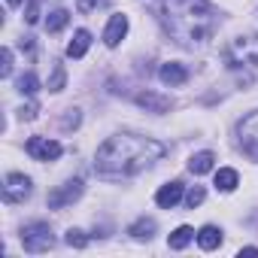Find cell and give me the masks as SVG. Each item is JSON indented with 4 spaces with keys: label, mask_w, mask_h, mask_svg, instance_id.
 Segmentation results:
<instances>
[{
    "label": "cell",
    "mask_w": 258,
    "mask_h": 258,
    "mask_svg": "<svg viewBox=\"0 0 258 258\" xmlns=\"http://www.w3.org/2000/svg\"><path fill=\"white\" fill-rule=\"evenodd\" d=\"M79 195H82V179H70L67 185H61V188H55V191L49 195V207H52V210H61V207L73 204Z\"/></svg>",
    "instance_id": "cell-8"
},
{
    "label": "cell",
    "mask_w": 258,
    "mask_h": 258,
    "mask_svg": "<svg viewBox=\"0 0 258 258\" xmlns=\"http://www.w3.org/2000/svg\"><path fill=\"white\" fill-rule=\"evenodd\" d=\"M155 13L167 37L185 49L204 46L219 25V16L207 0H158Z\"/></svg>",
    "instance_id": "cell-1"
},
{
    "label": "cell",
    "mask_w": 258,
    "mask_h": 258,
    "mask_svg": "<svg viewBox=\"0 0 258 258\" xmlns=\"http://www.w3.org/2000/svg\"><path fill=\"white\" fill-rule=\"evenodd\" d=\"M191 240H195V231H191L188 225H179V228L170 234V249H185Z\"/></svg>",
    "instance_id": "cell-16"
},
{
    "label": "cell",
    "mask_w": 258,
    "mask_h": 258,
    "mask_svg": "<svg viewBox=\"0 0 258 258\" xmlns=\"http://www.w3.org/2000/svg\"><path fill=\"white\" fill-rule=\"evenodd\" d=\"M155 201H158L161 210H173V207L182 201V182H167V185H161L158 195H155Z\"/></svg>",
    "instance_id": "cell-10"
},
{
    "label": "cell",
    "mask_w": 258,
    "mask_h": 258,
    "mask_svg": "<svg viewBox=\"0 0 258 258\" xmlns=\"http://www.w3.org/2000/svg\"><path fill=\"white\" fill-rule=\"evenodd\" d=\"M216 188H222V191H234V188H237V170L222 167V170L216 173Z\"/></svg>",
    "instance_id": "cell-18"
},
{
    "label": "cell",
    "mask_w": 258,
    "mask_h": 258,
    "mask_svg": "<svg viewBox=\"0 0 258 258\" xmlns=\"http://www.w3.org/2000/svg\"><path fill=\"white\" fill-rule=\"evenodd\" d=\"M37 88H40V82H37L34 73H25V76L19 79V91H22V94H34Z\"/></svg>",
    "instance_id": "cell-21"
},
{
    "label": "cell",
    "mask_w": 258,
    "mask_h": 258,
    "mask_svg": "<svg viewBox=\"0 0 258 258\" xmlns=\"http://www.w3.org/2000/svg\"><path fill=\"white\" fill-rule=\"evenodd\" d=\"M213 161H216V155H213V152H198V155H191V161H188V170H191L195 176H201V173H210V170H213Z\"/></svg>",
    "instance_id": "cell-14"
},
{
    "label": "cell",
    "mask_w": 258,
    "mask_h": 258,
    "mask_svg": "<svg viewBox=\"0 0 258 258\" xmlns=\"http://www.w3.org/2000/svg\"><path fill=\"white\" fill-rule=\"evenodd\" d=\"M31 198V179L25 173H10L4 182V201L7 204H25Z\"/></svg>",
    "instance_id": "cell-6"
},
{
    "label": "cell",
    "mask_w": 258,
    "mask_h": 258,
    "mask_svg": "<svg viewBox=\"0 0 258 258\" xmlns=\"http://www.w3.org/2000/svg\"><path fill=\"white\" fill-rule=\"evenodd\" d=\"M67 22H70V13H67V10H55V13L46 19V31H49V34H58V31L67 28Z\"/></svg>",
    "instance_id": "cell-17"
},
{
    "label": "cell",
    "mask_w": 258,
    "mask_h": 258,
    "mask_svg": "<svg viewBox=\"0 0 258 258\" xmlns=\"http://www.w3.org/2000/svg\"><path fill=\"white\" fill-rule=\"evenodd\" d=\"M64 240H67V246H76V249H82V246H85V243H88V237H85V234H82V231H76V228H70V231H67V237H64Z\"/></svg>",
    "instance_id": "cell-23"
},
{
    "label": "cell",
    "mask_w": 258,
    "mask_h": 258,
    "mask_svg": "<svg viewBox=\"0 0 258 258\" xmlns=\"http://www.w3.org/2000/svg\"><path fill=\"white\" fill-rule=\"evenodd\" d=\"M0 61H4V64H0V76H10L13 73V52L4 49V52H0Z\"/></svg>",
    "instance_id": "cell-24"
},
{
    "label": "cell",
    "mask_w": 258,
    "mask_h": 258,
    "mask_svg": "<svg viewBox=\"0 0 258 258\" xmlns=\"http://www.w3.org/2000/svg\"><path fill=\"white\" fill-rule=\"evenodd\" d=\"M124 34H127V16H112L109 19V25H106V31H103V43L109 46V49H115L121 40H124Z\"/></svg>",
    "instance_id": "cell-9"
},
{
    "label": "cell",
    "mask_w": 258,
    "mask_h": 258,
    "mask_svg": "<svg viewBox=\"0 0 258 258\" xmlns=\"http://www.w3.org/2000/svg\"><path fill=\"white\" fill-rule=\"evenodd\" d=\"M204 198H207V191H204L201 185H195V188H191V191L185 195V204H188V207L195 210V207H201V204H204Z\"/></svg>",
    "instance_id": "cell-22"
},
{
    "label": "cell",
    "mask_w": 258,
    "mask_h": 258,
    "mask_svg": "<svg viewBox=\"0 0 258 258\" xmlns=\"http://www.w3.org/2000/svg\"><path fill=\"white\" fill-rule=\"evenodd\" d=\"M22 246L25 252L37 255V252H49L55 246V237H52V228L46 222H31L22 228Z\"/></svg>",
    "instance_id": "cell-4"
},
{
    "label": "cell",
    "mask_w": 258,
    "mask_h": 258,
    "mask_svg": "<svg viewBox=\"0 0 258 258\" xmlns=\"http://www.w3.org/2000/svg\"><path fill=\"white\" fill-rule=\"evenodd\" d=\"M94 7H97V0H76V10L79 13H91Z\"/></svg>",
    "instance_id": "cell-26"
},
{
    "label": "cell",
    "mask_w": 258,
    "mask_h": 258,
    "mask_svg": "<svg viewBox=\"0 0 258 258\" xmlns=\"http://www.w3.org/2000/svg\"><path fill=\"white\" fill-rule=\"evenodd\" d=\"M61 124H64V127H76V124H79V112H76V109H70V115H67Z\"/></svg>",
    "instance_id": "cell-27"
},
{
    "label": "cell",
    "mask_w": 258,
    "mask_h": 258,
    "mask_svg": "<svg viewBox=\"0 0 258 258\" xmlns=\"http://www.w3.org/2000/svg\"><path fill=\"white\" fill-rule=\"evenodd\" d=\"M137 103L146 106V109H152V112H167V109H170V97L155 94V91H140V94H137Z\"/></svg>",
    "instance_id": "cell-12"
},
{
    "label": "cell",
    "mask_w": 258,
    "mask_h": 258,
    "mask_svg": "<svg viewBox=\"0 0 258 258\" xmlns=\"http://www.w3.org/2000/svg\"><path fill=\"white\" fill-rule=\"evenodd\" d=\"M237 134H240V146H243V152H246L249 158H258V109L249 112V115L240 121Z\"/></svg>",
    "instance_id": "cell-5"
},
{
    "label": "cell",
    "mask_w": 258,
    "mask_h": 258,
    "mask_svg": "<svg viewBox=\"0 0 258 258\" xmlns=\"http://www.w3.org/2000/svg\"><path fill=\"white\" fill-rule=\"evenodd\" d=\"M243 255H246V258H255L258 249H255V246H246V249H240V258H243Z\"/></svg>",
    "instance_id": "cell-28"
},
{
    "label": "cell",
    "mask_w": 258,
    "mask_h": 258,
    "mask_svg": "<svg viewBox=\"0 0 258 258\" xmlns=\"http://www.w3.org/2000/svg\"><path fill=\"white\" fill-rule=\"evenodd\" d=\"M198 243H201V249H216V246L222 243V231H219L216 225H204V228L198 231Z\"/></svg>",
    "instance_id": "cell-15"
},
{
    "label": "cell",
    "mask_w": 258,
    "mask_h": 258,
    "mask_svg": "<svg viewBox=\"0 0 258 258\" xmlns=\"http://www.w3.org/2000/svg\"><path fill=\"white\" fill-rule=\"evenodd\" d=\"M225 64L231 73L243 76L246 82L258 76V37L246 34V37H234L225 49Z\"/></svg>",
    "instance_id": "cell-3"
},
{
    "label": "cell",
    "mask_w": 258,
    "mask_h": 258,
    "mask_svg": "<svg viewBox=\"0 0 258 258\" xmlns=\"http://www.w3.org/2000/svg\"><path fill=\"white\" fill-rule=\"evenodd\" d=\"M161 155H164V146L158 140L137 137V134H115L97 149L94 167L103 176H134L146 170L152 161H158Z\"/></svg>",
    "instance_id": "cell-2"
},
{
    "label": "cell",
    "mask_w": 258,
    "mask_h": 258,
    "mask_svg": "<svg viewBox=\"0 0 258 258\" xmlns=\"http://www.w3.org/2000/svg\"><path fill=\"white\" fill-rule=\"evenodd\" d=\"M88 46H91V34L88 31H76L73 40H70V46H67V55L70 58H82L88 52Z\"/></svg>",
    "instance_id": "cell-13"
},
{
    "label": "cell",
    "mask_w": 258,
    "mask_h": 258,
    "mask_svg": "<svg viewBox=\"0 0 258 258\" xmlns=\"http://www.w3.org/2000/svg\"><path fill=\"white\" fill-rule=\"evenodd\" d=\"M40 19V4H37V0H28V10H25V22L28 25H34Z\"/></svg>",
    "instance_id": "cell-25"
},
{
    "label": "cell",
    "mask_w": 258,
    "mask_h": 258,
    "mask_svg": "<svg viewBox=\"0 0 258 258\" xmlns=\"http://www.w3.org/2000/svg\"><path fill=\"white\" fill-rule=\"evenodd\" d=\"M7 4H10V7H19V4H22V0H7Z\"/></svg>",
    "instance_id": "cell-29"
},
{
    "label": "cell",
    "mask_w": 258,
    "mask_h": 258,
    "mask_svg": "<svg viewBox=\"0 0 258 258\" xmlns=\"http://www.w3.org/2000/svg\"><path fill=\"white\" fill-rule=\"evenodd\" d=\"M28 155L31 158H37V161H55V158H61V143H55V140H49V137H31L28 140Z\"/></svg>",
    "instance_id": "cell-7"
},
{
    "label": "cell",
    "mask_w": 258,
    "mask_h": 258,
    "mask_svg": "<svg viewBox=\"0 0 258 258\" xmlns=\"http://www.w3.org/2000/svg\"><path fill=\"white\" fill-rule=\"evenodd\" d=\"M64 79H67V73H64V64H55V70H52V79H49V91H61V88H64Z\"/></svg>",
    "instance_id": "cell-20"
},
{
    "label": "cell",
    "mask_w": 258,
    "mask_h": 258,
    "mask_svg": "<svg viewBox=\"0 0 258 258\" xmlns=\"http://www.w3.org/2000/svg\"><path fill=\"white\" fill-rule=\"evenodd\" d=\"M131 234H134V237H152V234H155V222H152V219H140V222L131 225Z\"/></svg>",
    "instance_id": "cell-19"
},
{
    "label": "cell",
    "mask_w": 258,
    "mask_h": 258,
    "mask_svg": "<svg viewBox=\"0 0 258 258\" xmlns=\"http://www.w3.org/2000/svg\"><path fill=\"white\" fill-rule=\"evenodd\" d=\"M158 76H161V82H164V85L176 88V85H185L188 70H185L182 64H173V61H170V64H164V67H161V73H158Z\"/></svg>",
    "instance_id": "cell-11"
}]
</instances>
